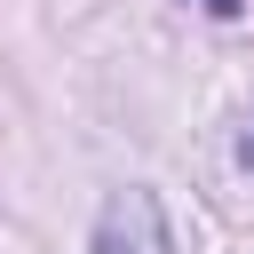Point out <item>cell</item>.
<instances>
[{
    "instance_id": "3",
    "label": "cell",
    "mask_w": 254,
    "mask_h": 254,
    "mask_svg": "<svg viewBox=\"0 0 254 254\" xmlns=\"http://www.w3.org/2000/svg\"><path fill=\"white\" fill-rule=\"evenodd\" d=\"M198 8H206V16H238L246 0H198Z\"/></svg>"
},
{
    "instance_id": "1",
    "label": "cell",
    "mask_w": 254,
    "mask_h": 254,
    "mask_svg": "<svg viewBox=\"0 0 254 254\" xmlns=\"http://www.w3.org/2000/svg\"><path fill=\"white\" fill-rule=\"evenodd\" d=\"M95 254H175V230H167L159 190H143V183L111 190L103 214H95Z\"/></svg>"
},
{
    "instance_id": "2",
    "label": "cell",
    "mask_w": 254,
    "mask_h": 254,
    "mask_svg": "<svg viewBox=\"0 0 254 254\" xmlns=\"http://www.w3.org/2000/svg\"><path fill=\"white\" fill-rule=\"evenodd\" d=\"M238 167H246V175H254V103H246V111H238Z\"/></svg>"
}]
</instances>
